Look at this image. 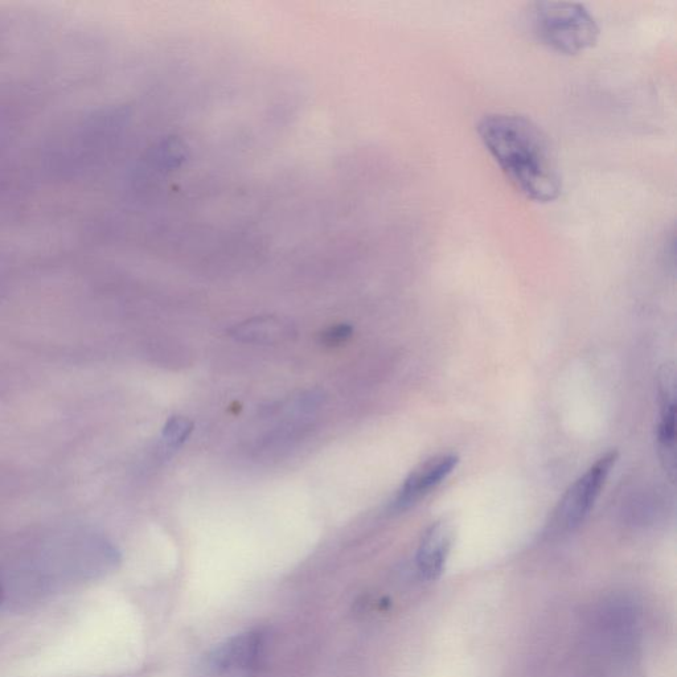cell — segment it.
<instances>
[{"instance_id": "cell-6", "label": "cell", "mask_w": 677, "mask_h": 677, "mask_svg": "<svg viewBox=\"0 0 677 677\" xmlns=\"http://www.w3.org/2000/svg\"><path fill=\"white\" fill-rule=\"evenodd\" d=\"M660 421L656 441L663 469L675 479L676 473V380L671 368L659 375Z\"/></svg>"}, {"instance_id": "cell-7", "label": "cell", "mask_w": 677, "mask_h": 677, "mask_svg": "<svg viewBox=\"0 0 677 677\" xmlns=\"http://www.w3.org/2000/svg\"><path fill=\"white\" fill-rule=\"evenodd\" d=\"M454 541V527L449 520L430 525L417 551V568L426 581H436L445 569Z\"/></svg>"}, {"instance_id": "cell-3", "label": "cell", "mask_w": 677, "mask_h": 677, "mask_svg": "<svg viewBox=\"0 0 677 677\" xmlns=\"http://www.w3.org/2000/svg\"><path fill=\"white\" fill-rule=\"evenodd\" d=\"M266 634L246 631L224 640L201 656L191 677H258L264 667Z\"/></svg>"}, {"instance_id": "cell-5", "label": "cell", "mask_w": 677, "mask_h": 677, "mask_svg": "<svg viewBox=\"0 0 677 677\" xmlns=\"http://www.w3.org/2000/svg\"><path fill=\"white\" fill-rule=\"evenodd\" d=\"M458 463V455L453 453L438 454L426 459L401 484L393 499L392 510L405 512L416 506L453 474Z\"/></svg>"}, {"instance_id": "cell-11", "label": "cell", "mask_w": 677, "mask_h": 677, "mask_svg": "<svg viewBox=\"0 0 677 677\" xmlns=\"http://www.w3.org/2000/svg\"><path fill=\"white\" fill-rule=\"evenodd\" d=\"M0 598H2V592H0Z\"/></svg>"}, {"instance_id": "cell-9", "label": "cell", "mask_w": 677, "mask_h": 677, "mask_svg": "<svg viewBox=\"0 0 677 677\" xmlns=\"http://www.w3.org/2000/svg\"><path fill=\"white\" fill-rule=\"evenodd\" d=\"M194 430V422L187 417H172L163 428V439L168 446L178 447L186 442Z\"/></svg>"}, {"instance_id": "cell-10", "label": "cell", "mask_w": 677, "mask_h": 677, "mask_svg": "<svg viewBox=\"0 0 677 677\" xmlns=\"http://www.w3.org/2000/svg\"><path fill=\"white\" fill-rule=\"evenodd\" d=\"M352 332L354 330H352L350 324L343 323L338 324V326H332L320 334V343L327 347L340 346V344L346 343L351 338Z\"/></svg>"}, {"instance_id": "cell-4", "label": "cell", "mask_w": 677, "mask_h": 677, "mask_svg": "<svg viewBox=\"0 0 677 677\" xmlns=\"http://www.w3.org/2000/svg\"><path fill=\"white\" fill-rule=\"evenodd\" d=\"M617 461V451H607L566 490L553 512V528L569 532L584 523Z\"/></svg>"}, {"instance_id": "cell-8", "label": "cell", "mask_w": 677, "mask_h": 677, "mask_svg": "<svg viewBox=\"0 0 677 677\" xmlns=\"http://www.w3.org/2000/svg\"><path fill=\"white\" fill-rule=\"evenodd\" d=\"M229 335L240 342L279 344L293 339L295 328L293 324L283 319L261 317L237 324L229 330Z\"/></svg>"}, {"instance_id": "cell-1", "label": "cell", "mask_w": 677, "mask_h": 677, "mask_svg": "<svg viewBox=\"0 0 677 677\" xmlns=\"http://www.w3.org/2000/svg\"><path fill=\"white\" fill-rule=\"evenodd\" d=\"M480 141L516 190L535 203H551L561 194L555 153L544 131L516 113H490L477 126Z\"/></svg>"}, {"instance_id": "cell-2", "label": "cell", "mask_w": 677, "mask_h": 677, "mask_svg": "<svg viewBox=\"0 0 677 677\" xmlns=\"http://www.w3.org/2000/svg\"><path fill=\"white\" fill-rule=\"evenodd\" d=\"M527 22L532 35L560 55H580L599 38L596 18L581 3L544 0L529 4Z\"/></svg>"}]
</instances>
